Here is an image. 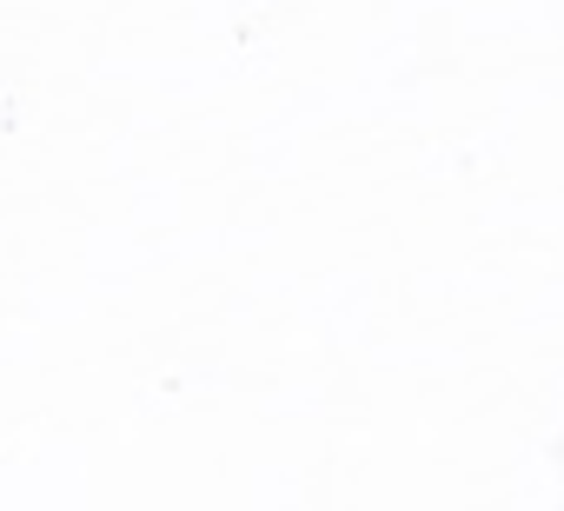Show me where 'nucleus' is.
Returning a JSON list of instances; mask_svg holds the SVG:
<instances>
[]
</instances>
